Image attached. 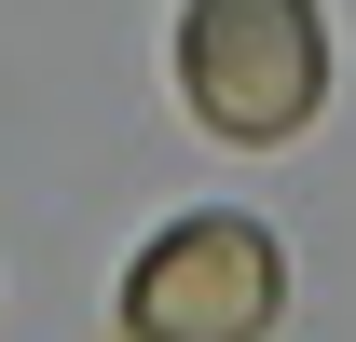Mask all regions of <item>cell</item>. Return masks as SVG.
<instances>
[{
	"instance_id": "obj_1",
	"label": "cell",
	"mask_w": 356,
	"mask_h": 342,
	"mask_svg": "<svg viewBox=\"0 0 356 342\" xmlns=\"http://www.w3.org/2000/svg\"><path fill=\"white\" fill-rule=\"evenodd\" d=\"M178 96H192V124L233 137V151L302 137L315 96H329L315 0H192V14H178Z\"/></svg>"
},
{
	"instance_id": "obj_2",
	"label": "cell",
	"mask_w": 356,
	"mask_h": 342,
	"mask_svg": "<svg viewBox=\"0 0 356 342\" xmlns=\"http://www.w3.org/2000/svg\"><path fill=\"white\" fill-rule=\"evenodd\" d=\"M274 315H288V260L233 206L151 233L124 274V342H274Z\"/></svg>"
}]
</instances>
